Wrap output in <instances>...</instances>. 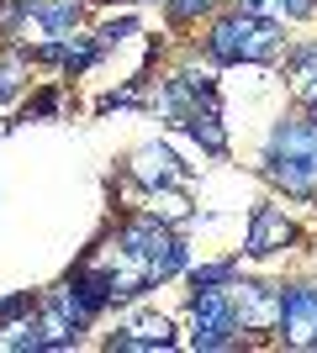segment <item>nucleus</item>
I'll use <instances>...</instances> for the list:
<instances>
[{
    "instance_id": "f257e3e1",
    "label": "nucleus",
    "mask_w": 317,
    "mask_h": 353,
    "mask_svg": "<svg viewBox=\"0 0 317 353\" xmlns=\"http://www.w3.org/2000/svg\"><path fill=\"white\" fill-rule=\"evenodd\" d=\"M259 179L286 201H317V111H280L259 148Z\"/></svg>"
},
{
    "instance_id": "f03ea898",
    "label": "nucleus",
    "mask_w": 317,
    "mask_h": 353,
    "mask_svg": "<svg viewBox=\"0 0 317 353\" xmlns=\"http://www.w3.org/2000/svg\"><path fill=\"white\" fill-rule=\"evenodd\" d=\"M196 53L211 69H233V63H280L286 53V27L265 11H243V6H227V11L211 16V27L201 32Z\"/></svg>"
},
{
    "instance_id": "7ed1b4c3",
    "label": "nucleus",
    "mask_w": 317,
    "mask_h": 353,
    "mask_svg": "<svg viewBox=\"0 0 317 353\" xmlns=\"http://www.w3.org/2000/svg\"><path fill=\"white\" fill-rule=\"evenodd\" d=\"M185 332H191L185 343L201 348V353L249 348V332H243V322H238V306H233V290H227V285H196V290H191Z\"/></svg>"
},
{
    "instance_id": "20e7f679",
    "label": "nucleus",
    "mask_w": 317,
    "mask_h": 353,
    "mask_svg": "<svg viewBox=\"0 0 317 353\" xmlns=\"http://www.w3.org/2000/svg\"><path fill=\"white\" fill-rule=\"evenodd\" d=\"M296 243H302V227H296L291 211H280L275 201H259L249 211V227H243V253L249 259H270V253L296 248Z\"/></svg>"
},
{
    "instance_id": "39448f33",
    "label": "nucleus",
    "mask_w": 317,
    "mask_h": 353,
    "mask_svg": "<svg viewBox=\"0 0 317 353\" xmlns=\"http://www.w3.org/2000/svg\"><path fill=\"white\" fill-rule=\"evenodd\" d=\"M175 322L164 311H127L117 322V332L106 338L111 353H159V348H175Z\"/></svg>"
},
{
    "instance_id": "423d86ee",
    "label": "nucleus",
    "mask_w": 317,
    "mask_h": 353,
    "mask_svg": "<svg viewBox=\"0 0 317 353\" xmlns=\"http://www.w3.org/2000/svg\"><path fill=\"white\" fill-rule=\"evenodd\" d=\"M275 290H280L275 338L286 343V348H302L312 322H317V280H291V285H275Z\"/></svg>"
},
{
    "instance_id": "0eeeda50",
    "label": "nucleus",
    "mask_w": 317,
    "mask_h": 353,
    "mask_svg": "<svg viewBox=\"0 0 317 353\" xmlns=\"http://www.w3.org/2000/svg\"><path fill=\"white\" fill-rule=\"evenodd\" d=\"M127 174H133L143 190H169V185H185V179H191V169L180 163V153H175L164 137H148L143 148H133Z\"/></svg>"
},
{
    "instance_id": "6e6552de",
    "label": "nucleus",
    "mask_w": 317,
    "mask_h": 353,
    "mask_svg": "<svg viewBox=\"0 0 317 353\" xmlns=\"http://www.w3.org/2000/svg\"><path fill=\"white\" fill-rule=\"evenodd\" d=\"M233 306H238L243 332H275V316H280V290L259 280H233Z\"/></svg>"
},
{
    "instance_id": "1a4fd4ad",
    "label": "nucleus",
    "mask_w": 317,
    "mask_h": 353,
    "mask_svg": "<svg viewBox=\"0 0 317 353\" xmlns=\"http://www.w3.org/2000/svg\"><path fill=\"white\" fill-rule=\"evenodd\" d=\"M280 69H286L291 90H296V105L317 111V37L286 43V53H280Z\"/></svg>"
},
{
    "instance_id": "9d476101",
    "label": "nucleus",
    "mask_w": 317,
    "mask_h": 353,
    "mask_svg": "<svg viewBox=\"0 0 317 353\" xmlns=\"http://www.w3.org/2000/svg\"><path fill=\"white\" fill-rule=\"evenodd\" d=\"M32 85V43H0V105H16Z\"/></svg>"
},
{
    "instance_id": "9b49d317",
    "label": "nucleus",
    "mask_w": 317,
    "mask_h": 353,
    "mask_svg": "<svg viewBox=\"0 0 317 353\" xmlns=\"http://www.w3.org/2000/svg\"><path fill=\"white\" fill-rule=\"evenodd\" d=\"M180 132H191V143L206 153V159H227V127H222V105H196L191 117L180 121Z\"/></svg>"
},
{
    "instance_id": "f8f14e48",
    "label": "nucleus",
    "mask_w": 317,
    "mask_h": 353,
    "mask_svg": "<svg viewBox=\"0 0 317 353\" xmlns=\"http://www.w3.org/2000/svg\"><path fill=\"white\" fill-rule=\"evenodd\" d=\"M85 21V0H37L32 6V27L43 37H69Z\"/></svg>"
},
{
    "instance_id": "ddd939ff",
    "label": "nucleus",
    "mask_w": 317,
    "mask_h": 353,
    "mask_svg": "<svg viewBox=\"0 0 317 353\" xmlns=\"http://www.w3.org/2000/svg\"><path fill=\"white\" fill-rule=\"evenodd\" d=\"M101 63V48H95L90 32H69L64 37V59H59V79H79V74H90Z\"/></svg>"
},
{
    "instance_id": "4468645a",
    "label": "nucleus",
    "mask_w": 317,
    "mask_h": 353,
    "mask_svg": "<svg viewBox=\"0 0 317 353\" xmlns=\"http://www.w3.org/2000/svg\"><path fill=\"white\" fill-rule=\"evenodd\" d=\"M217 6L222 0H164V16H169V27H201L206 16H217Z\"/></svg>"
},
{
    "instance_id": "2eb2a0df",
    "label": "nucleus",
    "mask_w": 317,
    "mask_h": 353,
    "mask_svg": "<svg viewBox=\"0 0 317 353\" xmlns=\"http://www.w3.org/2000/svg\"><path fill=\"white\" fill-rule=\"evenodd\" d=\"M32 32V6L27 0H0V43H16Z\"/></svg>"
},
{
    "instance_id": "dca6fc26",
    "label": "nucleus",
    "mask_w": 317,
    "mask_h": 353,
    "mask_svg": "<svg viewBox=\"0 0 317 353\" xmlns=\"http://www.w3.org/2000/svg\"><path fill=\"white\" fill-rule=\"evenodd\" d=\"M90 37H95V48H101V59H106L111 48H122L127 37H137V16H111V21H101Z\"/></svg>"
},
{
    "instance_id": "f3484780",
    "label": "nucleus",
    "mask_w": 317,
    "mask_h": 353,
    "mask_svg": "<svg viewBox=\"0 0 317 353\" xmlns=\"http://www.w3.org/2000/svg\"><path fill=\"white\" fill-rule=\"evenodd\" d=\"M185 280H191V290H196V285H233V280H238V259L196 264V269H185Z\"/></svg>"
},
{
    "instance_id": "a211bd4d",
    "label": "nucleus",
    "mask_w": 317,
    "mask_h": 353,
    "mask_svg": "<svg viewBox=\"0 0 317 353\" xmlns=\"http://www.w3.org/2000/svg\"><path fill=\"white\" fill-rule=\"evenodd\" d=\"M259 11L275 16L280 27H286V21H317V0H265Z\"/></svg>"
},
{
    "instance_id": "6ab92c4d",
    "label": "nucleus",
    "mask_w": 317,
    "mask_h": 353,
    "mask_svg": "<svg viewBox=\"0 0 317 353\" xmlns=\"http://www.w3.org/2000/svg\"><path fill=\"white\" fill-rule=\"evenodd\" d=\"M64 90L59 85H43V90H32V101H27V121H43V117H64Z\"/></svg>"
},
{
    "instance_id": "aec40b11",
    "label": "nucleus",
    "mask_w": 317,
    "mask_h": 353,
    "mask_svg": "<svg viewBox=\"0 0 317 353\" xmlns=\"http://www.w3.org/2000/svg\"><path fill=\"white\" fill-rule=\"evenodd\" d=\"M32 306H37V295H32V290H16V295H6V301H0V327L21 322V316H27Z\"/></svg>"
},
{
    "instance_id": "412c9836",
    "label": "nucleus",
    "mask_w": 317,
    "mask_h": 353,
    "mask_svg": "<svg viewBox=\"0 0 317 353\" xmlns=\"http://www.w3.org/2000/svg\"><path fill=\"white\" fill-rule=\"evenodd\" d=\"M312 206H317V201H312Z\"/></svg>"
}]
</instances>
